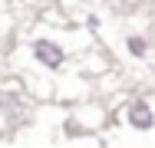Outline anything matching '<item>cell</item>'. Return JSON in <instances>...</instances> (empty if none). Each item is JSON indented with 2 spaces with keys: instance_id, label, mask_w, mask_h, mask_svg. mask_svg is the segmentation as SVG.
Masks as SVG:
<instances>
[{
  "instance_id": "7a4b0ae2",
  "label": "cell",
  "mask_w": 155,
  "mask_h": 148,
  "mask_svg": "<svg viewBox=\"0 0 155 148\" xmlns=\"http://www.w3.org/2000/svg\"><path fill=\"white\" fill-rule=\"evenodd\" d=\"M30 59L43 72H63L66 63H69V50L53 36H36L30 43Z\"/></svg>"
},
{
  "instance_id": "3957f363",
  "label": "cell",
  "mask_w": 155,
  "mask_h": 148,
  "mask_svg": "<svg viewBox=\"0 0 155 148\" xmlns=\"http://www.w3.org/2000/svg\"><path fill=\"white\" fill-rule=\"evenodd\" d=\"M122 46H125V53H129V59H135V63H145L149 53H152V40H149V33H125Z\"/></svg>"
},
{
  "instance_id": "277c9868",
  "label": "cell",
  "mask_w": 155,
  "mask_h": 148,
  "mask_svg": "<svg viewBox=\"0 0 155 148\" xmlns=\"http://www.w3.org/2000/svg\"><path fill=\"white\" fill-rule=\"evenodd\" d=\"M73 148H106V145L93 135H83V138H73Z\"/></svg>"
},
{
  "instance_id": "6da1fadb",
  "label": "cell",
  "mask_w": 155,
  "mask_h": 148,
  "mask_svg": "<svg viewBox=\"0 0 155 148\" xmlns=\"http://www.w3.org/2000/svg\"><path fill=\"white\" fill-rule=\"evenodd\" d=\"M119 128L129 135H155V95H129L119 112H116Z\"/></svg>"
}]
</instances>
